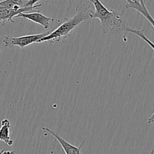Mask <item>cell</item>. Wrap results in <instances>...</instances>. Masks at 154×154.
<instances>
[{"mask_svg": "<svg viewBox=\"0 0 154 154\" xmlns=\"http://www.w3.org/2000/svg\"><path fill=\"white\" fill-rule=\"evenodd\" d=\"M90 2L95 8V11L91 13V18H98L100 21L103 33L117 35L126 32L128 27L126 21L118 13L105 7L100 0H90Z\"/></svg>", "mask_w": 154, "mask_h": 154, "instance_id": "obj_1", "label": "cell"}, {"mask_svg": "<svg viewBox=\"0 0 154 154\" xmlns=\"http://www.w3.org/2000/svg\"><path fill=\"white\" fill-rule=\"evenodd\" d=\"M93 10L90 6L87 4H81L75 8V14L68 19L65 20L63 24H60L57 29L51 31L49 34L38 40V43L44 42H51L53 43L60 42L69 36L71 32L84 21L91 18V13Z\"/></svg>", "mask_w": 154, "mask_h": 154, "instance_id": "obj_2", "label": "cell"}, {"mask_svg": "<svg viewBox=\"0 0 154 154\" xmlns=\"http://www.w3.org/2000/svg\"><path fill=\"white\" fill-rule=\"evenodd\" d=\"M50 32L51 31L38 33V34L26 35V36H19V37H10V36H5L2 38V42L3 46L5 47L19 46L21 49H23L25 47L35 42H37L38 40L49 34Z\"/></svg>", "mask_w": 154, "mask_h": 154, "instance_id": "obj_3", "label": "cell"}, {"mask_svg": "<svg viewBox=\"0 0 154 154\" xmlns=\"http://www.w3.org/2000/svg\"><path fill=\"white\" fill-rule=\"evenodd\" d=\"M40 7H42V4L35 5L31 7L20 8H7L0 6V25L3 26L7 21L14 23V22L13 20L14 18H17V16L20 14L31 11Z\"/></svg>", "mask_w": 154, "mask_h": 154, "instance_id": "obj_4", "label": "cell"}, {"mask_svg": "<svg viewBox=\"0 0 154 154\" xmlns=\"http://www.w3.org/2000/svg\"><path fill=\"white\" fill-rule=\"evenodd\" d=\"M42 130H43L44 131H45L46 133L51 134V135L59 142V143L60 144L61 147L63 148L65 154H82L81 153V148H82V146H84L85 141H83L82 143L80 144V146H77L72 144V143H70L69 142H68L67 140H66L64 138L60 137L58 134H57L55 131L50 129V128H46V127H42Z\"/></svg>", "mask_w": 154, "mask_h": 154, "instance_id": "obj_5", "label": "cell"}, {"mask_svg": "<svg viewBox=\"0 0 154 154\" xmlns=\"http://www.w3.org/2000/svg\"><path fill=\"white\" fill-rule=\"evenodd\" d=\"M17 18H23L30 21L40 24L45 29H48L50 26V22H54L56 19L45 16L39 11L35 12H23L17 16Z\"/></svg>", "mask_w": 154, "mask_h": 154, "instance_id": "obj_6", "label": "cell"}, {"mask_svg": "<svg viewBox=\"0 0 154 154\" xmlns=\"http://www.w3.org/2000/svg\"><path fill=\"white\" fill-rule=\"evenodd\" d=\"M127 4L126 5V8H132L141 13L154 28V18L147 10L144 0H126Z\"/></svg>", "mask_w": 154, "mask_h": 154, "instance_id": "obj_7", "label": "cell"}, {"mask_svg": "<svg viewBox=\"0 0 154 154\" xmlns=\"http://www.w3.org/2000/svg\"><path fill=\"white\" fill-rule=\"evenodd\" d=\"M10 121L8 119H4L1 121V128H0V140L5 142L8 146H12L14 140L10 137Z\"/></svg>", "mask_w": 154, "mask_h": 154, "instance_id": "obj_8", "label": "cell"}, {"mask_svg": "<svg viewBox=\"0 0 154 154\" xmlns=\"http://www.w3.org/2000/svg\"><path fill=\"white\" fill-rule=\"evenodd\" d=\"M126 32H127V33H132V34H135V35H136V36H138V37L141 38L142 40H144V42H145L146 43H147V45H148L149 46H150V48H151L154 51V43L153 42H151V41H150V39L147 37V36L144 34V30H135V29H131L128 27L127 30H126Z\"/></svg>", "mask_w": 154, "mask_h": 154, "instance_id": "obj_9", "label": "cell"}, {"mask_svg": "<svg viewBox=\"0 0 154 154\" xmlns=\"http://www.w3.org/2000/svg\"><path fill=\"white\" fill-rule=\"evenodd\" d=\"M13 1L20 8H26L35 5L39 0H13Z\"/></svg>", "mask_w": 154, "mask_h": 154, "instance_id": "obj_10", "label": "cell"}, {"mask_svg": "<svg viewBox=\"0 0 154 154\" xmlns=\"http://www.w3.org/2000/svg\"><path fill=\"white\" fill-rule=\"evenodd\" d=\"M0 154H15L14 151L10 150H5V149H2L0 150Z\"/></svg>", "mask_w": 154, "mask_h": 154, "instance_id": "obj_11", "label": "cell"}, {"mask_svg": "<svg viewBox=\"0 0 154 154\" xmlns=\"http://www.w3.org/2000/svg\"><path fill=\"white\" fill-rule=\"evenodd\" d=\"M147 123L148 124L154 123V113L151 115V116H150V117L147 119Z\"/></svg>", "mask_w": 154, "mask_h": 154, "instance_id": "obj_12", "label": "cell"}, {"mask_svg": "<svg viewBox=\"0 0 154 154\" xmlns=\"http://www.w3.org/2000/svg\"><path fill=\"white\" fill-rule=\"evenodd\" d=\"M150 154H154V150H153V149L151 151V152H150Z\"/></svg>", "mask_w": 154, "mask_h": 154, "instance_id": "obj_13", "label": "cell"}]
</instances>
